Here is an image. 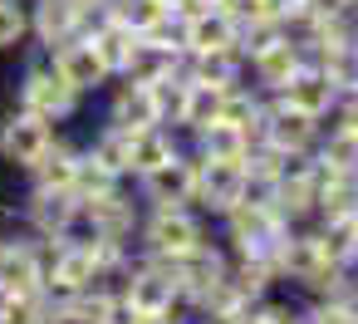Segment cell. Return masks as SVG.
Here are the masks:
<instances>
[{"label":"cell","instance_id":"cell-1","mask_svg":"<svg viewBox=\"0 0 358 324\" xmlns=\"http://www.w3.org/2000/svg\"><path fill=\"white\" fill-rule=\"evenodd\" d=\"M15 104L20 108H30V113H40L45 123H55V128H64V123H74L79 113H84V94L50 64V55H30L25 64H20V74H15Z\"/></svg>","mask_w":358,"mask_h":324},{"label":"cell","instance_id":"cell-2","mask_svg":"<svg viewBox=\"0 0 358 324\" xmlns=\"http://www.w3.org/2000/svg\"><path fill=\"white\" fill-rule=\"evenodd\" d=\"M289 231H294V221H285L280 206H270V202H241L216 221V236L226 241L231 255H255V260H270V265H275Z\"/></svg>","mask_w":358,"mask_h":324},{"label":"cell","instance_id":"cell-3","mask_svg":"<svg viewBox=\"0 0 358 324\" xmlns=\"http://www.w3.org/2000/svg\"><path fill=\"white\" fill-rule=\"evenodd\" d=\"M216 236V221L196 206H143V226H138V251L143 255H162L177 260L187 251H196L201 241Z\"/></svg>","mask_w":358,"mask_h":324},{"label":"cell","instance_id":"cell-4","mask_svg":"<svg viewBox=\"0 0 358 324\" xmlns=\"http://www.w3.org/2000/svg\"><path fill=\"white\" fill-rule=\"evenodd\" d=\"M138 226H143V197L133 192V182H118L89 202H79V231L89 241H113V246H138Z\"/></svg>","mask_w":358,"mask_h":324},{"label":"cell","instance_id":"cell-5","mask_svg":"<svg viewBox=\"0 0 358 324\" xmlns=\"http://www.w3.org/2000/svg\"><path fill=\"white\" fill-rule=\"evenodd\" d=\"M113 285H118V295H123L128 309H143V314H177V309H182L177 270H172V260H162V255L133 251L128 270H123Z\"/></svg>","mask_w":358,"mask_h":324},{"label":"cell","instance_id":"cell-6","mask_svg":"<svg viewBox=\"0 0 358 324\" xmlns=\"http://www.w3.org/2000/svg\"><path fill=\"white\" fill-rule=\"evenodd\" d=\"M20 226L40 241H69L79 231V197L59 187H25L20 192Z\"/></svg>","mask_w":358,"mask_h":324},{"label":"cell","instance_id":"cell-7","mask_svg":"<svg viewBox=\"0 0 358 324\" xmlns=\"http://www.w3.org/2000/svg\"><path fill=\"white\" fill-rule=\"evenodd\" d=\"M45 260L50 241L30 236L20 221L0 231V295L10 290H45Z\"/></svg>","mask_w":358,"mask_h":324},{"label":"cell","instance_id":"cell-8","mask_svg":"<svg viewBox=\"0 0 358 324\" xmlns=\"http://www.w3.org/2000/svg\"><path fill=\"white\" fill-rule=\"evenodd\" d=\"M55 123H45L40 113H30V108H6L0 113V162H6L10 172H30L40 157H45V148L55 143Z\"/></svg>","mask_w":358,"mask_h":324},{"label":"cell","instance_id":"cell-9","mask_svg":"<svg viewBox=\"0 0 358 324\" xmlns=\"http://www.w3.org/2000/svg\"><path fill=\"white\" fill-rule=\"evenodd\" d=\"M103 10L84 6V0H30V50L50 55L59 50L64 40L84 35Z\"/></svg>","mask_w":358,"mask_h":324},{"label":"cell","instance_id":"cell-10","mask_svg":"<svg viewBox=\"0 0 358 324\" xmlns=\"http://www.w3.org/2000/svg\"><path fill=\"white\" fill-rule=\"evenodd\" d=\"M133 192L143 197V206H192L196 202V153H192V143L182 153H172L162 167L133 177Z\"/></svg>","mask_w":358,"mask_h":324},{"label":"cell","instance_id":"cell-11","mask_svg":"<svg viewBox=\"0 0 358 324\" xmlns=\"http://www.w3.org/2000/svg\"><path fill=\"white\" fill-rule=\"evenodd\" d=\"M172 270H177V290H182V309L192 314L221 280H226V270H231V251H226V241L221 236H211V241H201L196 251H187V255H177L172 260Z\"/></svg>","mask_w":358,"mask_h":324},{"label":"cell","instance_id":"cell-12","mask_svg":"<svg viewBox=\"0 0 358 324\" xmlns=\"http://www.w3.org/2000/svg\"><path fill=\"white\" fill-rule=\"evenodd\" d=\"M245 202V162H221V157H196V211L221 221L231 206Z\"/></svg>","mask_w":358,"mask_h":324},{"label":"cell","instance_id":"cell-13","mask_svg":"<svg viewBox=\"0 0 358 324\" xmlns=\"http://www.w3.org/2000/svg\"><path fill=\"white\" fill-rule=\"evenodd\" d=\"M103 123H118V128H152V123H162V104H157V89L152 84H143V79H113L103 94Z\"/></svg>","mask_w":358,"mask_h":324},{"label":"cell","instance_id":"cell-14","mask_svg":"<svg viewBox=\"0 0 358 324\" xmlns=\"http://www.w3.org/2000/svg\"><path fill=\"white\" fill-rule=\"evenodd\" d=\"M118 319H123V295L113 280H99L79 295H50V324H118Z\"/></svg>","mask_w":358,"mask_h":324},{"label":"cell","instance_id":"cell-15","mask_svg":"<svg viewBox=\"0 0 358 324\" xmlns=\"http://www.w3.org/2000/svg\"><path fill=\"white\" fill-rule=\"evenodd\" d=\"M319 133H324V118L285 104L280 94H265V123H260V138L265 143H275L285 153H314Z\"/></svg>","mask_w":358,"mask_h":324},{"label":"cell","instance_id":"cell-16","mask_svg":"<svg viewBox=\"0 0 358 324\" xmlns=\"http://www.w3.org/2000/svg\"><path fill=\"white\" fill-rule=\"evenodd\" d=\"M50 64L84 94V99H99L108 84H113V69L103 64V55L94 50V40L89 35H74V40H64L59 50H50Z\"/></svg>","mask_w":358,"mask_h":324},{"label":"cell","instance_id":"cell-17","mask_svg":"<svg viewBox=\"0 0 358 324\" xmlns=\"http://www.w3.org/2000/svg\"><path fill=\"white\" fill-rule=\"evenodd\" d=\"M182 40H187V55H211V50H236L241 45V25L216 10V6H201L192 15H182Z\"/></svg>","mask_w":358,"mask_h":324},{"label":"cell","instance_id":"cell-18","mask_svg":"<svg viewBox=\"0 0 358 324\" xmlns=\"http://www.w3.org/2000/svg\"><path fill=\"white\" fill-rule=\"evenodd\" d=\"M280 99L285 104H294V108H304V113H314V118H334V108L343 104V94H338V84L329 79V69H319V64H304L285 89H280Z\"/></svg>","mask_w":358,"mask_h":324},{"label":"cell","instance_id":"cell-19","mask_svg":"<svg viewBox=\"0 0 358 324\" xmlns=\"http://www.w3.org/2000/svg\"><path fill=\"white\" fill-rule=\"evenodd\" d=\"M187 148V138L177 133V128H167V123H152V128H133L128 133V182L133 177H143V172H152V167H162L172 153H182Z\"/></svg>","mask_w":358,"mask_h":324},{"label":"cell","instance_id":"cell-20","mask_svg":"<svg viewBox=\"0 0 358 324\" xmlns=\"http://www.w3.org/2000/svg\"><path fill=\"white\" fill-rule=\"evenodd\" d=\"M79 153H84V143H79V138H69V133L59 128V133H55V143L45 148V157L25 172V187H59V192H74Z\"/></svg>","mask_w":358,"mask_h":324},{"label":"cell","instance_id":"cell-21","mask_svg":"<svg viewBox=\"0 0 358 324\" xmlns=\"http://www.w3.org/2000/svg\"><path fill=\"white\" fill-rule=\"evenodd\" d=\"M192 153L196 157H221V162H245V153H250V133L245 128H236V123H226V118H216V123H206V128H196L192 138Z\"/></svg>","mask_w":358,"mask_h":324},{"label":"cell","instance_id":"cell-22","mask_svg":"<svg viewBox=\"0 0 358 324\" xmlns=\"http://www.w3.org/2000/svg\"><path fill=\"white\" fill-rule=\"evenodd\" d=\"M187 79L211 84V89H236L245 79V55L241 50H211V55H187Z\"/></svg>","mask_w":358,"mask_h":324},{"label":"cell","instance_id":"cell-23","mask_svg":"<svg viewBox=\"0 0 358 324\" xmlns=\"http://www.w3.org/2000/svg\"><path fill=\"white\" fill-rule=\"evenodd\" d=\"M84 35L94 40V50H99V55H103V64L113 69V79H118V74H128V64H133V50H138V35H133V30H123L118 20L99 15V20H94Z\"/></svg>","mask_w":358,"mask_h":324},{"label":"cell","instance_id":"cell-24","mask_svg":"<svg viewBox=\"0 0 358 324\" xmlns=\"http://www.w3.org/2000/svg\"><path fill=\"white\" fill-rule=\"evenodd\" d=\"M314 157L319 162H329V167H338V172H358V138L343 128V123H324V133H319V143H314Z\"/></svg>","mask_w":358,"mask_h":324},{"label":"cell","instance_id":"cell-25","mask_svg":"<svg viewBox=\"0 0 358 324\" xmlns=\"http://www.w3.org/2000/svg\"><path fill=\"white\" fill-rule=\"evenodd\" d=\"M103 15L108 20H118L123 30H133V35H148L157 20H167L172 10L162 6V0H108L103 6Z\"/></svg>","mask_w":358,"mask_h":324},{"label":"cell","instance_id":"cell-26","mask_svg":"<svg viewBox=\"0 0 358 324\" xmlns=\"http://www.w3.org/2000/svg\"><path fill=\"white\" fill-rule=\"evenodd\" d=\"M182 64H187L182 55H172V50H157V45H148V40H138V50H133V64H128V79L157 84V79L177 74ZM118 79H123V74H118Z\"/></svg>","mask_w":358,"mask_h":324},{"label":"cell","instance_id":"cell-27","mask_svg":"<svg viewBox=\"0 0 358 324\" xmlns=\"http://www.w3.org/2000/svg\"><path fill=\"white\" fill-rule=\"evenodd\" d=\"M0 324H50V295L45 290L0 295Z\"/></svg>","mask_w":358,"mask_h":324},{"label":"cell","instance_id":"cell-28","mask_svg":"<svg viewBox=\"0 0 358 324\" xmlns=\"http://www.w3.org/2000/svg\"><path fill=\"white\" fill-rule=\"evenodd\" d=\"M30 50V0H0V55Z\"/></svg>","mask_w":358,"mask_h":324},{"label":"cell","instance_id":"cell-29","mask_svg":"<svg viewBox=\"0 0 358 324\" xmlns=\"http://www.w3.org/2000/svg\"><path fill=\"white\" fill-rule=\"evenodd\" d=\"M123 177L113 172V167H103L89 148L79 153V167H74V197L79 202H89V197H99V192H108V187H118Z\"/></svg>","mask_w":358,"mask_h":324},{"label":"cell","instance_id":"cell-30","mask_svg":"<svg viewBox=\"0 0 358 324\" xmlns=\"http://www.w3.org/2000/svg\"><path fill=\"white\" fill-rule=\"evenodd\" d=\"M299 324H358L338 295H299Z\"/></svg>","mask_w":358,"mask_h":324},{"label":"cell","instance_id":"cell-31","mask_svg":"<svg viewBox=\"0 0 358 324\" xmlns=\"http://www.w3.org/2000/svg\"><path fill=\"white\" fill-rule=\"evenodd\" d=\"M241 324H299V300H285V295L275 290V295L255 300V304L241 314Z\"/></svg>","mask_w":358,"mask_h":324},{"label":"cell","instance_id":"cell-32","mask_svg":"<svg viewBox=\"0 0 358 324\" xmlns=\"http://www.w3.org/2000/svg\"><path fill=\"white\" fill-rule=\"evenodd\" d=\"M299 6L314 15H338V10H348V0H299Z\"/></svg>","mask_w":358,"mask_h":324},{"label":"cell","instance_id":"cell-33","mask_svg":"<svg viewBox=\"0 0 358 324\" xmlns=\"http://www.w3.org/2000/svg\"><path fill=\"white\" fill-rule=\"evenodd\" d=\"M192 324H226V319H201V314H192Z\"/></svg>","mask_w":358,"mask_h":324},{"label":"cell","instance_id":"cell-34","mask_svg":"<svg viewBox=\"0 0 358 324\" xmlns=\"http://www.w3.org/2000/svg\"><path fill=\"white\" fill-rule=\"evenodd\" d=\"M348 15H353V45H358V10H348Z\"/></svg>","mask_w":358,"mask_h":324},{"label":"cell","instance_id":"cell-35","mask_svg":"<svg viewBox=\"0 0 358 324\" xmlns=\"http://www.w3.org/2000/svg\"><path fill=\"white\" fill-rule=\"evenodd\" d=\"M84 6H94V10H103V6H108V0H84Z\"/></svg>","mask_w":358,"mask_h":324},{"label":"cell","instance_id":"cell-36","mask_svg":"<svg viewBox=\"0 0 358 324\" xmlns=\"http://www.w3.org/2000/svg\"><path fill=\"white\" fill-rule=\"evenodd\" d=\"M348 10H358V0H348Z\"/></svg>","mask_w":358,"mask_h":324},{"label":"cell","instance_id":"cell-37","mask_svg":"<svg viewBox=\"0 0 358 324\" xmlns=\"http://www.w3.org/2000/svg\"><path fill=\"white\" fill-rule=\"evenodd\" d=\"M0 231H6V221H0Z\"/></svg>","mask_w":358,"mask_h":324}]
</instances>
